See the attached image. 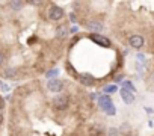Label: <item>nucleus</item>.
Masks as SVG:
<instances>
[{
  "label": "nucleus",
  "mask_w": 154,
  "mask_h": 136,
  "mask_svg": "<svg viewBox=\"0 0 154 136\" xmlns=\"http://www.w3.org/2000/svg\"><path fill=\"white\" fill-rule=\"evenodd\" d=\"M98 103H100V106L103 107V110H104L106 113L115 115V106H113V103H112V100H110L109 95H101V97L98 98Z\"/></svg>",
  "instance_id": "nucleus-1"
},
{
  "label": "nucleus",
  "mask_w": 154,
  "mask_h": 136,
  "mask_svg": "<svg viewBox=\"0 0 154 136\" xmlns=\"http://www.w3.org/2000/svg\"><path fill=\"white\" fill-rule=\"evenodd\" d=\"M68 104H69V98H68L66 94H60V95H57L53 100V106L56 109H59V110H65L68 107Z\"/></svg>",
  "instance_id": "nucleus-2"
},
{
  "label": "nucleus",
  "mask_w": 154,
  "mask_h": 136,
  "mask_svg": "<svg viewBox=\"0 0 154 136\" xmlns=\"http://www.w3.org/2000/svg\"><path fill=\"white\" fill-rule=\"evenodd\" d=\"M63 15H65V12H63L62 8H59V6H56V5L50 6V9H48V18H50V20H53V21H60V20L63 18Z\"/></svg>",
  "instance_id": "nucleus-3"
},
{
  "label": "nucleus",
  "mask_w": 154,
  "mask_h": 136,
  "mask_svg": "<svg viewBox=\"0 0 154 136\" xmlns=\"http://www.w3.org/2000/svg\"><path fill=\"white\" fill-rule=\"evenodd\" d=\"M91 39H92L94 42L100 44L101 47H109V45H110V41H109L106 36H103V35H98V33H92V35H91Z\"/></svg>",
  "instance_id": "nucleus-4"
},
{
  "label": "nucleus",
  "mask_w": 154,
  "mask_h": 136,
  "mask_svg": "<svg viewBox=\"0 0 154 136\" xmlns=\"http://www.w3.org/2000/svg\"><path fill=\"white\" fill-rule=\"evenodd\" d=\"M128 42H130L131 47H134V48H140V47L143 45V38H142L140 35H133V36H130Z\"/></svg>",
  "instance_id": "nucleus-5"
},
{
  "label": "nucleus",
  "mask_w": 154,
  "mask_h": 136,
  "mask_svg": "<svg viewBox=\"0 0 154 136\" xmlns=\"http://www.w3.org/2000/svg\"><path fill=\"white\" fill-rule=\"evenodd\" d=\"M47 86H48V89L51 92H60L63 89V82H60V80H51V82H48Z\"/></svg>",
  "instance_id": "nucleus-6"
},
{
  "label": "nucleus",
  "mask_w": 154,
  "mask_h": 136,
  "mask_svg": "<svg viewBox=\"0 0 154 136\" xmlns=\"http://www.w3.org/2000/svg\"><path fill=\"white\" fill-rule=\"evenodd\" d=\"M121 97H122V100L127 103V104H130V103H133L134 101V95H133V92L131 91H127V89H121Z\"/></svg>",
  "instance_id": "nucleus-7"
},
{
  "label": "nucleus",
  "mask_w": 154,
  "mask_h": 136,
  "mask_svg": "<svg viewBox=\"0 0 154 136\" xmlns=\"http://www.w3.org/2000/svg\"><path fill=\"white\" fill-rule=\"evenodd\" d=\"M56 36L57 38H65V36H68V27L66 26H57V29H56Z\"/></svg>",
  "instance_id": "nucleus-8"
},
{
  "label": "nucleus",
  "mask_w": 154,
  "mask_h": 136,
  "mask_svg": "<svg viewBox=\"0 0 154 136\" xmlns=\"http://www.w3.org/2000/svg\"><path fill=\"white\" fill-rule=\"evenodd\" d=\"M88 29H91L94 33H97V32L101 30V24H100L98 21H89V23H88Z\"/></svg>",
  "instance_id": "nucleus-9"
},
{
  "label": "nucleus",
  "mask_w": 154,
  "mask_h": 136,
  "mask_svg": "<svg viewBox=\"0 0 154 136\" xmlns=\"http://www.w3.org/2000/svg\"><path fill=\"white\" fill-rule=\"evenodd\" d=\"M80 82H82L83 85H92V83H94V79H92L89 74H82V76H80Z\"/></svg>",
  "instance_id": "nucleus-10"
},
{
  "label": "nucleus",
  "mask_w": 154,
  "mask_h": 136,
  "mask_svg": "<svg viewBox=\"0 0 154 136\" xmlns=\"http://www.w3.org/2000/svg\"><path fill=\"white\" fill-rule=\"evenodd\" d=\"M124 89H127V91H131V92H134V86L130 83V82H124Z\"/></svg>",
  "instance_id": "nucleus-11"
},
{
  "label": "nucleus",
  "mask_w": 154,
  "mask_h": 136,
  "mask_svg": "<svg viewBox=\"0 0 154 136\" xmlns=\"http://www.w3.org/2000/svg\"><path fill=\"white\" fill-rule=\"evenodd\" d=\"M21 6H23L21 2H11V8H14V9H17V11H18Z\"/></svg>",
  "instance_id": "nucleus-12"
},
{
  "label": "nucleus",
  "mask_w": 154,
  "mask_h": 136,
  "mask_svg": "<svg viewBox=\"0 0 154 136\" xmlns=\"http://www.w3.org/2000/svg\"><path fill=\"white\" fill-rule=\"evenodd\" d=\"M5 76H6V77H14V76H15V71H14V70H6Z\"/></svg>",
  "instance_id": "nucleus-13"
},
{
  "label": "nucleus",
  "mask_w": 154,
  "mask_h": 136,
  "mask_svg": "<svg viewBox=\"0 0 154 136\" xmlns=\"http://www.w3.org/2000/svg\"><path fill=\"white\" fill-rule=\"evenodd\" d=\"M104 91H106V92H115V91H116V86H113V85H112V86H106Z\"/></svg>",
  "instance_id": "nucleus-14"
},
{
  "label": "nucleus",
  "mask_w": 154,
  "mask_h": 136,
  "mask_svg": "<svg viewBox=\"0 0 154 136\" xmlns=\"http://www.w3.org/2000/svg\"><path fill=\"white\" fill-rule=\"evenodd\" d=\"M57 74V70H51L50 73H47V77H51V76H56Z\"/></svg>",
  "instance_id": "nucleus-15"
},
{
  "label": "nucleus",
  "mask_w": 154,
  "mask_h": 136,
  "mask_svg": "<svg viewBox=\"0 0 154 136\" xmlns=\"http://www.w3.org/2000/svg\"><path fill=\"white\" fill-rule=\"evenodd\" d=\"M3 62H5V54H3L2 51H0V66L3 65Z\"/></svg>",
  "instance_id": "nucleus-16"
},
{
  "label": "nucleus",
  "mask_w": 154,
  "mask_h": 136,
  "mask_svg": "<svg viewBox=\"0 0 154 136\" xmlns=\"http://www.w3.org/2000/svg\"><path fill=\"white\" fill-rule=\"evenodd\" d=\"M110 136H116V128H110Z\"/></svg>",
  "instance_id": "nucleus-17"
}]
</instances>
